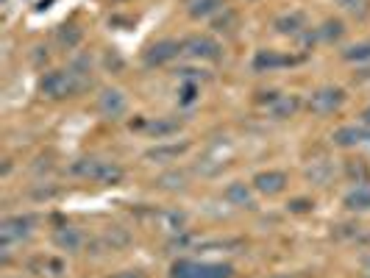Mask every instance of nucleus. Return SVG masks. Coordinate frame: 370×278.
Wrapping results in <instances>:
<instances>
[{"label": "nucleus", "instance_id": "2eb2a0df", "mask_svg": "<svg viewBox=\"0 0 370 278\" xmlns=\"http://www.w3.org/2000/svg\"><path fill=\"white\" fill-rule=\"evenodd\" d=\"M284 64H289V58L276 53V50H259L254 56V70H256V73H273V70H278Z\"/></svg>", "mask_w": 370, "mask_h": 278}, {"label": "nucleus", "instance_id": "393cba45", "mask_svg": "<svg viewBox=\"0 0 370 278\" xmlns=\"http://www.w3.org/2000/svg\"><path fill=\"white\" fill-rule=\"evenodd\" d=\"M342 34H345V28L340 20H326L318 28V39H323V42H337V39H342Z\"/></svg>", "mask_w": 370, "mask_h": 278}, {"label": "nucleus", "instance_id": "a878e982", "mask_svg": "<svg viewBox=\"0 0 370 278\" xmlns=\"http://www.w3.org/2000/svg\"><path fill=\"white\" fill-rule=\"evenodd\" d=\"M237 28V14L234 12H229V9H223V14L217 12V17H214V31L217 34H232Z\"/></svg>", "mask_w": 370, "mask_h": 278}, {"label": "nucleus", "instance_id": "f8f14e48", "mask_svg": "<svg viewBox=\"0 0 370 278\" xmlns=\"http://www.w3.org/2000/svg\"><path fill=\"white\" fill-rule=\"evenodd\" d=\"M53 242H56V248H61V250H67V253H79L81 245H84V234H81L79 228L64 226V228H59V231L53 234Z\"/></svg>", "mask_w": 370, "mask_h": 278}, {"label": "nucleus", "instance_id": "bb28decb", "mask_svg": "<svg viewBox=\"0 0 370 278\" xmlns=\"http://www.w3.org/2000/svg\"><path fill=\"white\" fill-rule=\"evenodd\" d=\"M98 167H101V159H81V162L72 164V173L81 175V178H92V181H95Z\"/></svg>", "mask_w": 370, "mask_h": 278}, {"label": "nucleus", "instance_id": "6e6552de", "mask_svg": "<svg viewBox=\"0 0 370 278\" xmlns=\"http://www.w3.org/2000/svg\"><path fill=\"white\" fill-rule=\"evenodd\" d=\"M254 189L259 192V195H278V192H284L287 189V173H281V170H265V173H259L256 178H254Z\"/></svg>", "mask_w": 370, "mask_h": 278}, {"label": "nucleus", "instance_id": "f3484780", "mask_svg": "<svg viewBox=\"0 0 370 278\" xmlns=\"http://www.w3.org/2000/svg\"><path fill=\"white\" fill-rule=\"evenodd\" d=\"M276 31L284 34V36H298L304 31V14L301 12H292V14H284L276 20Z\"/></svg>", "mask_w": 370, "mask_h": 278}, {"label": "nucleus", "instance_id": "cd10ccee", "mask_svg": "<svg viewBox=\"0 0 370 278\" xmlns=\"http://www.w3.org/2000/svg\"><path fill=\"white\" fill-rule=\"evenodd\" d=\"M342 56L348 58V61H370V42H359V45H351V47H345L342 50Z\"/></svg>", "mask_w": 370, "mask_h": 278}, {"label": "nucleus", "instance_id": "20e7f679", "mask_svg": "<svg viewBox=\"0 0 370 278\" xmlns=\"http://www.w3.org/2000/svg\"><path fill=\"white\" fill-rule=\"evenodd\" d=\"M342 103H345V92L340 87H320L309 98V111L318 117H329L337 109H342Z\"/></svg>", "mask_w": 370, "mask_h": 278}, {"label": "nucleus", "instance_id": "0eeeda50", "mask_svg": "<svg viewBox=\"0 0 370 278\" xmlns=\"http://www.w3.org/2000/svg\"><path fill=\"white\" fill-rule=\"evenodd\" d=\"M178 53H184V47L176 39H162V42H154L145 50V64L147 67H162V64L178 58Z\"/></svg>", "mask_w": 370, "mask_h": 278}, {"label": "nucleus", "instance_id": "1a4fd4ad", "mask_svg": "<svg viewBox=\"0 0 370 278\" xmlns=\"http://www.w3.org/2000/svg\"><path fill=\"white\" fill-rule=\"evenodd\" d=\"M362 142H370L367 125H342L334 131V145H340V148H356Z\"/></svg>", "mask_w": 370, "mask_h": 278}, {"label": "nucleus", "instance_id": "2f4dec72", "mask_svg": "<svg viewBox=\"0 0 370 278\" xmlns=\"http://www.w3.org/2000/svg\"><path fill=\"white\" fill-rule=\"evenodd\" d=\"M362 125H367V128H370V106L362 111Z\"/></svg>", "mask_w": 370, "mask_h": 278}, {"label": "nucleus", "instance_id": "aec40b11", "mask_svg": "<svg viewBox=\"0 0 370 278\" xmlns=\"http://www.w3.org/2000/svg\"><path fill=\"white\" fill-rule=\"evenodd\" d=\"M95 181L98 184H120L123 181V167L117 162H101Z\"/></svg>", "mask_w": 370, "mask_h": 278}, {"label": "nucleus", "instance_id": "9b49d317", "mask_svg": "<svg viewBox=\"0 0 370 278\" xmlns=\"http://www.w3.org/2000/svg\"><path fill=\"white\" fill-rule=\"evenodd\" d=\"M187 6V14L192 20H206V17H214L217 12H223V0H184Z\"/></svg>", "mask_w": 370, "mask_h": 278}, {"label": "nucleus", "instance_id": "7ed1b4c3", "mask_svg": "<svg viewBox=\"0 0 370 278\" xmlns=\"http://www.w3.org/2000/svg\"><path fill=\"white\" fill-rule=\"evenodd\" d=\"M31 234H34V217H28V215H25V217H23V215L6 217L3 223H0V245H3L6 253H9L12 245L28 239Z\"/></svg>", "mask_w": 370, "mask_h": 278}, {"label": "nucleus", "instance_id": "f257e3e1", "mask_svg": "<svg viewBox=\"0 0 370 278\" xmlns=\"http://www.w3.org/2000/svg\"><path fill=\"white\" fill-rule=\"evenodd\" d=\"M234 267L223 261H192V259H178L170 267V278H232Z\"/></svg>", "mask_w": 370, "mask_h": 278}, {"label": "nucleus", "instance_id": "b1692460", "mask_svg": "<svg viewBox=\"0 0 370 278\" xmlns=\"http://www.w3.org/2000/svg\"><path fill=\"white\" fill-rule=\"evenodd\" d=\"M81 39H84V34H81V28H76V25H64V28L59 31V45H61V47H67V50L79 47V45H81Z\"/></svg>", "mask_w": 370, "mask_h": 278}, {"label": "nucleus", "instance_id": "473e14b6", "mask_svg": "<svg viewBox=\"0 0 370 278\" xmlns=\"http://www.w3.org/2000/svg\"><path fill=\"white\" fill-rule=\"evenodd\" d=\"M114 278H142L139 272H120V275H114Z\"/></svg>", "mask_w": 370, "mask_h": 278}, {"label": "nucleus", "instance_id": "a211bd4d", "mask_svg": "<svg viewBox=\"0 0 370 278\" xmlns=\"http://www.w3.org/2000/svg\"><path fill=\"white\" fill-rule=\"evenodd\" d=\"M295 111H298V98H287V95H278L273 103H270V117L273 120H287V117H292Z\"/></svg>", "mask_w": 370, "mask_h": 278}, {"label": "nucleus", "instance_id": "39448f33", "mask_svg": "<svg viewBox=\"0 0 370 278\" xmlns=\"http://www.w3.org/2000/svg\"><path fill=\"white\" fill-rule=\"evenodd\" d=\"M181 47L195 61H220V56H223V47H220L212 36H189L181 42Z\"/></svg>", "mask_w": 370, "mask_h": 278}, {"label": "nucleus", "instance_id": "5701e85b", "mask_svg": "<svg viewBox=\"0 0 370 278\" xmlns=\"http://www.w3.org/2000/svg\"><path fill=\"white\" fill-rule=\"evenodd\" d=\"M156 186H159V189H184V186H187V173L170 170V173H165V175L156 178Z\"/></svg>", "mask_w": 370, "mask_h": 278}, {"label": "nucleus", "instance_id": "412c9836", "mask_svg": "<svg viewBox=\"0 0 370 278\" xmlns=\"http://www.w3.org/2000/svg\"><path fill=\"white\" fill-rule=\"evenodd\" d=\"M334 3H337L345 14H351V17H356V20L367 17V12H370V0H334Z\"/></svg>", "mask_w": 370, "mask_h": 278}, {"label": "nucleus", "instance_id": "9d476101", "mask_svg": "<svg viewBox=\"0 0 370 278\" xmlns=\"http://www.w3.org/2000/svg\"><path fill=\"white\" fill-rule=\"evenodd\" d=\"M223 197L237 208H254V189L245 181H232L223 192Z\"/></svg>", "mask_w": 370, "mask_h": 278}, {"label": "nucleus", "instance_id": "4468645a", "mask_svg": "<svg viewBox=\"0 0 370 278\" xmlns=\"http://www.w3.org/2000/svg\"><path fill=\"white\" fill-rule=\"evenodd\" d=\"M345 208H351V212H370V184H356L348 195H345Z\"/></svg>", "mask_w": 370, "mask_h": 278}, {"label": "nucleus", "instance_id": "dca6fc26", "mask_svg": "<svg viewBox=\"0 0 370 278\" xmlns=\"http://www.w3.org/2000/svg\"><path fill=\"white\" fill-rule=\"evenodd\" d=\"M145 131L151 133V136H156V139H167V136H173V133L181 131V120H176V117H159L154 122H147Z\"/></svg>", "mask_w": 370, "mask_h": 278}, {"label": "nucleus", "instance_id": "c85d7f7f", "mask_svg": "<svg viewBox=\"0 0 370 278\" xmlns=\"http://www.w3.org/2000/svg\"><path fill=\"white\" fill-rule=\"evenodd\" d=\"M198 95H201L198 81H184V84H181V92H178V103H181V106H192V103L198 100Z\"/></svg>", "mask_w": 370, "mask_h": 278}, {"label": "nucleus", "instance_id": "c756f323", "mask_svg": "<svg viewBox=\"0 0 370 278\" xmlns=\"http://www.w3.org/2000/svg\"><path fill=\"white\" fill-rule=\"evenodd\" d=\"M162 223H165V231L178 234V231H184V226H187V215H181V212H167V215H162Z\"/></svg>", "mask_w": 370, "mask_h": 278}, {"label": "nucleus", "instance_id": "ddd939ff", "mask_svg": "<svg viewBox=\"0 0 370 278\" xmlns=\"http://www.w3.org/2000/svg\"><path fill=\"white\" fill-rule=\"evenodd\" d=\"M189 151V142H181V145H156V148H151L145 153V159L147 162H156V164H162V162H176L181 153H187Z\"/></svg>", "mask_w": 370, "mask_h": 278}, {"label": "nucleus", "instance_id": "72a5a7b5", "mask_svg": "<svg viewBox=\"0 0 370 278\" xmlns=\"http://www.w3.org/2000/svg\"><path fill=\"white\" fill-rule=\"evenodd\" d=\"M364 267H370V253H367V256H364Z\"/></svg>", "mask_w": 370, "mask_h": 278}, {"label": "nucleus", "instance_id": "4be33fe9", "mask_svg": "<svg viewBox=\"0 0 370 278\" xmlns=\"http://www.w3.org/2000/svg\"><path fill=\"white\" fill-rule=\"evenodd\" d=\"M103 239H106V245H109L112 250H120V248H125V245L131 242V234H128L123 226H112V228H106Z\"/></svg>", "mask_w": 370, "mask_h": 278}, {"label": "nucleus", "instance_id": "423d86ee", "mask_svg": "<svg viewBox=\"0 0 370 278\" xmlns=\"http://www.w3.org/2000/svg\"><path fill=\"white\" fill-rule=\"evenodd\" d=\"M98 111L106 117V120H120L125 111H128V98L123 89H114V87H106L101 89L98 95Z\"/></svg>", "mask_w": 370, "mask_h": 278}, {"label": "nucleus", "instance_id": "f03ea898", "mask_svg": "<svg viewBox=\"0 0 370 278\" xmlns=\"http://www.w3.org/2000/svg\"><path fill=\"white\" fill-rule=\"evenodd\" d=\"M39 89L50 100H64V98H72L79 92V84H76V78H72L70 70H50V73L42 76Z\"/></svg>", "mask_w": 370, "mask_h": 278}, {"label": "nucleus", "instance_id": "6ab92c4d", "mask_svg": "<svg viewBox=\"0 0 370 278\" xmlns=\"http://www.w3.org/2000/svg\"><path fill=\"white\" fill-rule=\"evenodd\" d=\"M331 175H334V164H331V162H326V159L312 162V164H309V170H307V178H309L312 184H318V186H326V184L331 181Z\"/></svg>", "mask_w": 370, "mask_h": 278}, {"label": "nucleus", "instance_id": "7c9ffc66", "mask_svg": "<svg viewBox=\"0 0 370 278\" xmlns=\"http://www.w3.org/2000/svg\"><path fill=\"white\" fill-rule=\"evenodd\" d=\"M312 200H304V197H298V200H292L287 208H289V212H295V215H304V212H312Z\"/></svg>", "mask_w": 370, "mask_h": 278}]
</instances>
